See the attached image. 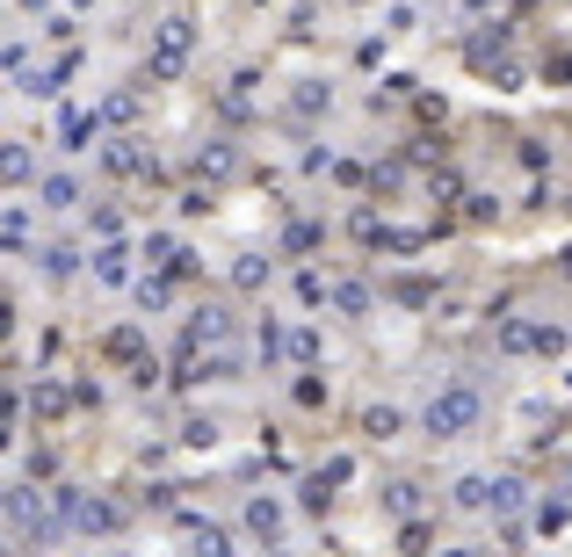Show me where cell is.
Masks as SVG:
<instances>
[{
    "label": "cell",
    "mask_w": 572,
    "mask_h": 557,
    "mask_svg": "<svg viewBox=\"0 0 572 557\" xmlns=\"http://www.w3.org/2000/svg\"><path fill=\"white\" fill-rule=\"evenodd\" d=\"M471 427H478V391L471 384H449V391L428 398V435L435 442H457V435H471Z\"/></svg>",
    "instance_id": "1"
},
{
    "label": "cell",
    "mask_w": 572,
    "mask_h": 557,
    "mask_svg": "<svg viewBox=\"0 0 572 557\" xmlns=\"http://www.w3.org/2000/svg\"><path fill=\"white\" fill-rule=\"evenodd\" d=\"M189 51H196V22L189 15H167L160 37H153V80H174V73L189 66Z\"/></svg>",
    "instance_id": "2"
},
{
    "label": "cell",
    "mask_w": 572,
    "mask_h": 557,
    "mask_svg": "<svg viewBox=\"0 0 572 557\" xmlns=\"http://www.w3.org/2000/svg\"><path fill=\"white\" fill-rule=\"evenodd\" d=\"M58 131H66V145H95L102 116H95V109H66V116H58Z\"/></svg>",
    "instance_id": "3"
},
{
    "label": "cell",
    "mask_w": 572,
    "mask_h": 557,
    "mask_svg": "<svg viewBox=\"0 0 572 557\" xmlns=\"http://www.w3.org/2000/svg\"><path fill=\"white\" fill-rule=\"evenodd\" d=\"M247 529L276 543V529H283V507H276V500H254V507H247Z\"/></svg>",
    "instance_id": "4"
},
{
    "label": "cell",
    "mask_w": 572,
    "mask_h": 557,
    "mask_svg": "<svg viewBox=\"0 0 572 557\" xmlns=\"http://www.w3.org/2000/svg\"><path fill=\"white\" fill-rule=\"evenodd\" d=\"M232 283H239V290H261V283H268V261H261V254H239V261H232Z\"/></svg>",
    "instance_id": "5"
},
{
    "label": "cell",
    "mask_w": 572,
    "mask_h": 557,
    "mask_svg": "<svg viewBox=\"0 0 572 557\" xmlns=\"http://www.w3.org/2000/svg\"><path fill=\"white\" fill-rule=\"evenodd\" d=\"M232 333V319L218 312V304H210V312H196V326H189V340H225Z\"/></svg>",
    "instance_id": "6"
},
{
    "label": "cell",
    "mask_w": 572,
    "mask_h": 557,
    "mask_svg": "<svg viewBox=\"0 0 572 557\" xmlns=\"http://www.w3.org/2000/svg\"><path fill=\"white\" fill-rule=\"evenodd\" d=\"M334 304H341L348 319H363V312H370V290H363V283H334Z\"/></svg>",
    "instance_id": "7"
},
{
    "label": "cell",
    "mask_w": 572,
    "mask_h": 557,
    "mask_svg": "<svg viewBox=\"0 0 572 557\" xmlns=\"http://www.w3.org/2000/svg\"><path fill=\"white\" fill-rule=\"evenodd\" d=\"M457 507H493V478H457Z\"/></svg>",
    "instance_id": "8"
},
{
    "label": "cell",
    "mask_w": 572,
    "mask_h": 557,
    "mask_svg": "<svg viewBox=\"0 0 572 557\" xmlns=\"http://www.w3.org/2000/svg\"><path fill=\"white\" fill-rule=\"evenodd\" d=\"M500 348H515V355L536 348V326H529V319H507V326H500Z\"/></svg>",
    "instance_id": "9"
},
{
    "label": "cell",
    "mask_w": 572,
    "mask_h": 557,
    "mask_svg": "<svg viewBox=\"0 0 572 557\" xmlns=\"http://www.w3.org/2000/svg\"><path fill=\"white\" fill-rule=\"evenodd\" d=\"M95 275H102V283H124V246H102V254H95Z\"/></svg>",
    "instance_id": "10"
},
{
    "label": "cell",
    "mask_w": 572,
    "mask_h": 557,
    "mask_svg": "<svg viewBox=\"0 0 572 557\" xmlns=\"http://www.w3.org/2000/svg\"><path fill=\"white\" fill-rule=\"evenodd\" d=\"M138 348H145V340L124 326V333H109V362H138Z\"/></svg>",
    "instance_id": "11"
},
{
    "label": "cell",
    "mask_w": 572,
    "mask_h": 557,
    "mask_svg": "<svg viewBox=\"0 0 572 557\" xmlns=\"http://www.w3.org/2000/svg\"><path fill=\"white\" fill-rule=\"evenodd\" d=\"M102 167H109V174H131V167H138V145H109Z\"/></svg>",
    "instance_id": "12"
},
{
    "label": "cell",
    "mask_w": 572,
    "mask_h": 557,
    "mask_svg": "<svg viewBox=\"0 0 572 557\" xmlns=\"http://www.w3.org/2000/svg\"><path fill=\"white\" fill-rule=\"evenodd\" d=\"M80 529H87V536H95V529H116V507H102V500L80 507Z\"/></svg>",
    "instance_id": "13"
},
{
    "label": "cell",
    "mask_w": 572,
    "mask_h": 557,
    "mask_svg": "<svg viewBox=\"0 0 572 557\" xmlns=\"http://www.w3.org/2000/svg\"><path fill=\"white\" fill-rule=\"evenodd\" d=\"M196 557H232V543L218 529H196Z\"/></svg>",
    "instance_id": "14"
},
{
    "label": "cell",
    "mask_w": 572,
    "mask_h": 557,
    "mask_svg": "<svg viewBox=\"0 0 572 557\" xmlns=\"http://www.w3.org/2000/svg\"><path fill=\"white\" fill-rule=\"evenodd\" d=\"M73 196H80V189H73V181H66V174H51V181H44V203H58V210H66Z\"/></svg>",
    "instance_id": "15"
},
{
    "label": "cell",
    "mask_w": 572,
    "mask_h": 557,
    "mask_svg": "<svg viewBox=\"0 0 572 557\" xmlns=\"http://www.w3.org/2000/svg\"><path fill=\"white\" fill-rule=\"evenodd\" d=\"M493 507H500V514H515V507H522V485H515V478H500V485H493Z\"/></svg>",
    "instance_id": "16"
},
{
    "label": "cell",
    "mask_w": 572,
    "mask_h": 557,
    "mask_svg": "<svg viewBox=\"0 0 572 557\" xmlns=\"http://www.w3.org/2000/svg\"><path fill=\"white\" fill-rule=\"evenodd\" d=\"M37 413H44V420H58V413H66V391L44 384V391H37Z\"/></svg>",
    "instance_id": "17"
},
{
    "label": "cell",
    "mask_w": 572,
    "mask_h": 557,
    "mask_svg": "<svg viewBox=\"0 0 572 557\" xmlns=\"http://www.w3.org/2000/svg\"><path fill=\"white\" fill-rule=\"evenodd\" d=\"M370 435H377V442H391V435H399V413L377 406V413H370Z\"/></svg>",
    "instance_id": "18"
},
{
    "label": "cell",
    "mask_w": 572,
    "mask_h": 557,
    "mask_svg": "<svg viewBox=\"0 0 572 557\" xmlns=\"http://www.w3.org/2000/svg\"><path fill=\"white\" fill-rule=\"evenodd\" d=\"M565 514H572V507H565V500H544V514H536V521H544V529H551V536H558V529H565Z\"/></svg>",
    "instance_id": "19"
},
{
    "label": "cell",
    "mask_w": 572,
    "mask_h": 557,
    "mask_svg": "<svg viewBox=\"0 0 572 557\" xmlns=\"http://www.w3.org/2000/svg\"><path fill=\"white\" fill-rule=\"evenodd\" d=\"M565 275H572V246H565Z\"/></svg>",
    "instance_id": "20"
}]
</instances>
